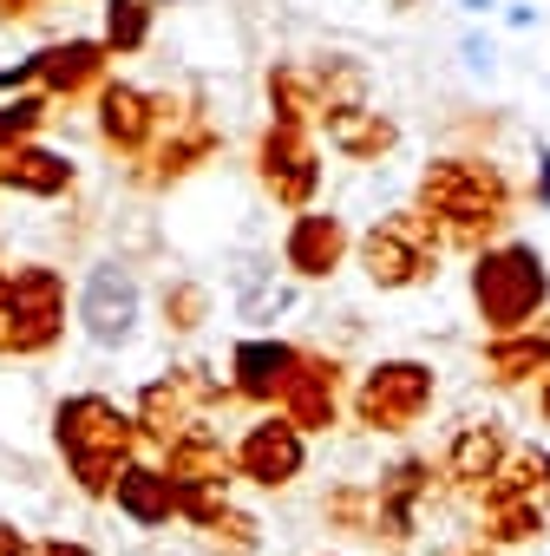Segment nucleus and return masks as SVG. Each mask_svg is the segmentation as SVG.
<instances>
[{
  "label": "nucleus",
  "instance_id": "f257e3e1",
  "mask_svg": "<svg viewBox=\"0 0 550 556\" xmlns=\"http://www.w3.org/2000/svg\"><path fill=\"white\" fill-rule=\"evenodd\" d=\"M413 210L433 223V236H439L446 249H472V255H478V249H491V236L511 223L517 184L504 177V164L452 151V157H433V164L420 170Z\"/></svg>",
  "mask_w": 550,
  "mask_h": 556
},
{
  "label": "nucleus",
  "instance_id": "f03ea898",
  "mask_svg": "<svg viewBox=\"0 0 550 556\" xmlns=\"http://www.w3.org/2000/svg\"><path fill=\"white\" fill-rule=\"evenodd\" d=\"M53 445H60L66 478L79 484V497H112L118 471H125V465L138 458V445H145V432H138V419H132L118 400H105V393H73V400L53 406Z\"/></svg>",
  "mask_w": 550,
  "mask_h": 556
},
{
  "label": "nucleus",
  "instance_id": "7ed1b4c3",
  "mask_svg": "<svg viewBox=\"0 0 550 556\" xmlns=\"http://www.w3.org/2000/svg\"><path fill=\"white\" fill-rule=\"evenodd\" d=\"M472 308L485 321V334H517L537 328V315L550 308V262L530 242H491L472 255Z\"/></svg>",
  "mask_w": 550,
  "mask_h": 556
},
{
  "label": "nucleus",
  "instance_id": "20e7f679",
  "mask_svg": "<svg viewBox=\"0 0 550 556\" xmlns=\"http://www.w3.org/2000/svg\"><path fill=\"white\" fill-rule=\"evenodd\" d=\"M478 523H485V549L543 536L550 523V452L543 445H511L504 471L478 491Z\"/></svg>",
  "mask_w": 550,
  "mask_h": 556
},
{
  "label": "nucleus",
  "instance_id": "39448f33",
  "mask_svg": "<svg viewBox=\"0 0 550 556\" xmlns=\"http://www.w3.org/2000/svg\"><path fill=\"white\" fill-rule=\"evenodd\" d=\"M433 400H439V374H433L426 361H374V367L354 380L348 413H354V426H367V432H413V426L433 413Z\"/></svg>",
  "mask_w": 550,
  "mask_h": 556
},
{
  "label": "nucleus",
  "instance_id": "423d86ee",
  "mask_svg": "<svg viewBox=\"0 0 550 556\" xmlns=\"http://www.w3.org/2000/svg\"><path fill=\"white\" fill-rule=\"evenodd\" d=\"M439 249L446 242L433 236V223L420 210H393L367 236H354V255L374 289H420L426 275H439Z\"/></svg>",
  "mask_w": 550,
  "mask_h": 556
},
{
  "label": "nucleus",
  "instance_id": "0eeeda50",
  "mask_svg": "<svg viewBox=\"0 0 550 556\" xmlns=\"http://www.w3.org/2000/svg\"><path fill=\"white\" fill-rule=\"evenodd\" d=\"M66 334V275L47 262L8 268V354L40 361Z\"/></svg>",
  "mask_w": 550,
  "mask_h": 556
},
{
  "label": "nucleus",
  "instance_id": "6e6552de",
  "mask_svg": "<svg viewBox=\"0 0 550 556\" xmlns=\"http://www.w3.org/2000/svg\"><path fill=\"white\" fill-rule=\"evenodd\" d=\"M184 125V112H177V99H164V92H145V86H132V79H105L99 86V138L118 151V157H145L164 131H177Z\"/></svg>",
  "mask_w": 550,
  "mask_h": 556
},
{
  "label": "nucleus",
  "instance_id": "1a4fd4ad",
  "mask_svg": "<svg viewBox=\"0 0 550 556\" xmlns=\"http://www.w3.org/2000/svg\"><path fill=\"white\" fill-rule=\"evenodd\" d=\"M255 177L262 190L283 203V210H315V190H322V151L309 131H289V125H268L262 144H255Z\"/></svg>",
  "mask_w": 550,
  "mask_h": 556
},
{
  "label": "nucleus",
  "instance_id": "9d476101",
  "mask_svg": "<svg viewBox=\"0 0 550 556\" xmlns=\"http://www.w3.org/2000/svg\"><path fill=\"white\" fill-rule=\"evenodd\" d=\"M138 315H145V289H138V275L125 262H99L79 282V328H86V341L125 348L138 334Z\"/></svg>",
  "mask_w": 550,
  "mask_h": 556
},
{
  "label": "nucleus",
  "instance_id": "9b49d317",
  "mask_svg": "<svg viewBox=\"0 0 550 556\" xmlns=\"http://www.w3.org/2000/svg\"><path fill=\"white\" fill-rule=\"evenodd\" d=\"M229 452H236V478H249L255 491H289L302 478V465H309V439L283 413H262Z\"/></svg>",
  "mask_w": 550,
  "mask_h": 556
},
{
  "label": "nucleus",
  "instance_id": "f8f14e48",
  "mask_svg": "<svg viewBox=\"0 0 550 556\" xmlns=\"http://www.w3.org/2000/svg\"><path fill=\"white\" fill-rule=\"evenodd\" d=\"M275 413H283L302 439L341 426V413H348V367H341L335 354H309V348H302V367H296V380L283 387Z\"/></svg>",
  "mask_w": 550,
  "mask_h": 556
},
{
  "label": "nucleus",
  "instance_id": "ddd939ff",
  "mask_svg": "<svg viewBox=\"0 0 550 556\" xmlns=\"http://www.w3.org/2000/svg\"><path fill=\"white\" fill-rule=\"evenodd\" d=\"M367 491H374V523H367V536L387 543V549H407L413 530H420V504L433 497V458H400V465L380 471V484H367Z\"/></svg>",
  "mask_w": 550,
  "mask_h": 556
},
{
  "label": "nucleus",
  "instance_id": "4468645a",
  "mask_svg": "<svg viewBox=\"0 0 550 556\" xmlns=\"http://www.w3.org/2000/svg\"><path fill=\"white\" fill-rule=\"evenodd\" d=\"M348 255H354V229L335 210H302L283 229V268L296 275V282H328Z\"/></svg>",
  "mask_w": 550,
  "mask_h": 556
},
{
  "label": "nucleus",
  "instance_id": "2eb2a0df",
  "mask_svg": "<svg viewBox=\"0 0 550 556\" xmlns=\"http://www.w3.org/2000/svg\"><path fill=\"white\" fill-rule=\"evenodd\" d=\"M296 367H302V348L296 341H283V334H249L229 354V393L249 400V406H275V400H283V387L296 380Z\"/></svg>",
  "mask_w": 550,
  "mask_h": 556
},
{
  "label": "nucleus",
  "instance_id": "dca6fc26",
  "mask_svg": "<svg viewBox=\"0 0 550 556\" xmlns=\"http://www.w3.org/2000/svg\"><path fill=\"white\" fill-rule=\"evenodd\" d=\"M504 458H511V432H504L498 419H465V426L446 439V452H439V478H446L452 491H485V484L504 471Z\"/></svg>",
  "mask_w": 550,
  "mask_h": 556
},
{
  "label": "nucleus",
  "instance_id": "f3484780",
  "mask_svg": "<svg viewBox=\"0 0 550 556\" xmlns=\"http://www.w3.org/2000/svg\"><path fill=\"white\" fill-rule=\"evenodd\" d=\"M105 66H112V53L99 40H53V47L34 53V79L47 86V99H79V92L99 99Z\"/></svg>",
  "mask_w": 550,
  "mask_h": 556
},
{
  "label": "nucleus",
  "instance_id": "a211bd4d",
  "mask_svg": "<svg viewBox=\"0 0 550 556\" xmlns=\"http://www.w3.org/2000/svg\"><path fill=\"white\" fill-rule=\"evenodd\" d=\"M158 465H164L171 484H236V452L223 445V432H216L210 419L190 426L184 439H171Z\"/></svg>",
  "mask_w": 550,
  "mask_h": 556
},
{
  "label": "nucleus",
  "instance_id": "6ab92c4d",
  "mask_svg": "<svg viewBox=\"0 0 550 556\" xmlns=\"http://www.w3.org/2000/svg\"><path fill=\"white\" fill-rule=\"evenodd\" d=\"M112 504H118V517L138 523V530H164V523L177 517V491H171V478H164L158 458H132V465L118 471V484H112Z\"/></svg>",
  "mask_w": 550,
  "mask_h": 556
},
{
  "label": "nucleus",
  "instance_id": "aec40b11",
  "mask_svg": "<svg viewBox=\"0 0 550 556\" xmlns=\"http://www.w3.org/2000/svg\"><path fill=\"white\" fill-rule=\"evenodd\" d=\"M322 138H328V151H341L354 164H380L400 144V125L387 112H374V105H354V112H328L322 118Z\"/></svg>",
  "mask_w": 550,
  "mask_h": 556
},
{
  "label": "nucleus",
  "instance_id": "412c9836",
  "mask_svg": "<svg viewBox=\"0 0 550 556\" xmlns=\"http://www.w3.org/2000/svg\"><path fill=\"white\" fill-rule=\"evenodd\" d=\"M485 374L491 387H530L550 374V328H517V334H485Z\"/></svg>",
  "mask_w": 550,
  "mask_h": 556
},
{
  "label": "nucleus",
  "instance_id": "4be33fe9",
  "mask_svg": "<svg viewBox=\"0 0 550 556\" xmlns=\"http://www.w3.org/2000/svg\"><path fill=\"white\" fill-rule=\"evenodd\" d=\"M0 190H14V197H66L73 190V157L47 151V144L0 151Z\"/></svg>",
  "mask_w": 550,
  "mask_h": 556
},
{
  "label": "nucleus",
  "instance_id": "5701e85b",
  "mask_svg": "<svg viewBox=\"0 0 550 556\" xmlns=\"http://www.w3.org/2000/svg\"><path fill=\"white\" fill-rule=\"evenodd\" d=\"M210 157H216V131H210L203 118H184V125L158 144V157H151L158 170H151V177H138V184H151V190H158V184H177V177H190V170H197V164H210Z\"/></svg>",
  "mask_w": 550,
  "mask_h": 556
},
{
  "label": "nucleus",
  "instance_id": "b1692460",
  "mask_svg": "<svg viewBox=\"0 0 550 556\" xmlns=\"http://www.w3.org/2000/svg\"><path fill=\"white\" fill-rule=\"evenodd\" d=\"M309 79H315V105H322V118H328V112H354V105H367V66L348 60V53H328L322 66H309ZM322 118H315V125H322Z\"/></svg>",
  "mask_w": 550,
  "mask_h": 556
},
{
  "label": "nucleus",
  "instance_id": "393cba45",
  "mask_svg": "<svg viewBox=\"0 0 550 556\" xmlns=\"http://www.w3.org/2000/svg\"><path fill=\"white\" fill-rule=\"evenodd\" d=\"M289 302H296V289L275 282L268 262H236V315L242 321H275V315H289Z\"/></svg>",
  "mask_w": 550,
  "mask_h": 556
},
{
  "label": "nucleus",
  "instance_id": "a878e982",
  "mask_svg": "<svg viewBox=\"0 0 550 556\" xmlns=\"http://www.w3.org/2000/svg\"><path fill=\"white\" fill-rule=\"evenodd\" d=\"M268 112H275L268 125H289V131H309V125L322 118L309 66H275V73H268Z\"/></svg>",
  "mask_w": 550,
  "mask_h": 556
},
{
  "label": "nucleus",
  "instance_id": "bb28decb",
  "mask_svg": "<svg viewBox=\"0 0 550 556\" xmlns=\"http://www.w3.org/2000/svg\"><path fill=\"white\" fill-rule=\"evenodd\" d=\"M105 53H145L151 47V8L145 0H105V34H99Z\"/></svg>",
  "mask_w": 550,
  "mask_h": 556
},
{
  "label": "nucleus",
  "instance_id": "cd10ccee",
  "mask_svg": "<svg viewBox=\"0 0 550 556\" xmlns=\"http://www.w3.org/2000/svg\"><path fill=\"white\" fill-rule=\"evenodd\" d=\"M197 543H203V556H255V549H262V523H255L249 510H236V504H229L216 523H203V530H197Z\"/></svg>",
  "mask_w": 550,
  "mask_h": 556
},
{
  "label": "nucleus",
  "instance_id": "c85d7f7f",
  "mask_svg": "<svg viewBox=\"0 0 550 556\" xmlns=\"http://www.w3.org/2000/svg\"><path fill=\"white\" fill-rule=\"evenodd\" d=\"M210 289L203 282H190V275H177V282H164V328L171 334H197L203 321H210Z\"/></svg>",
  "mask_w": 550,
  "mask_h": 556
},
{
  "label": "nucleus",
  "instance_id": "c756f323",
  "mask_svg": "<svg viewBox=\"0 0 550 556\" xmlns=\"http://www.w3.org/2000/svg\"><path fill=\"white\" fill-rule=\"evenodd\" d=\"M40 125H47V92H21V99H8V105H0V151L34 144Z\"/></svg>",
  "mask_w": 550,
  "mask_h": 556
},
{
  "label": "nucleus",
  "instance_id": "7c9ffc66",
  "mask_svg": "<svg viewBox=\"0 0 550 556\" xmlns=\"http://www.w3.org/2000/svg\"><path fill=\"white\" fill-rule=\"evenodd\" d=\"M322 510H328L335 523H348V530H367V523H374V491H367V484H348V491H335Z\"/></svg>",
  "mask_w": 550,
  "mask_h": 556
},
{
  "label": "nucleus",
  "instance_id": "2f4dec72",
  "mask_svg": "<svg viewBox=\"0 0 550 556\" xmlns=\"http://www.w3.org/2000/svg\"><path fill=\"white\" fill-rule=\"evenodd\" d=\"M34 549H40V543H34L21 523H8V517H0V556H34Z\"/></svg>",
  "mask_w": 550,
  "mask_h": 556
},
{
  "label": "nucleus",
  "instance_id": "473e14b6",
  "mask_svg": "<svg viewBox=\"0 0 550 556\" xmlns=\"http://www.w3.org/2000/svg\"><path fill=\"white\" fill-rule=\"evenodd\" d=\"M491 60H498V53H491V40L465 34V66H472V73H491Z\"/></svg>",
  "mask_w": 550,
  "mask_h": 556
},
{
  "label": "nucleus",
  "instance_id": "72a5a7b5",
  "mask_svg": "<svg viewBox=\"0 0 550 556\" xmlns=\"http://www.w3.org/2000/svg\"><path fill=\"white\" fill-rule=\"evenodd\" d=\"M537 203L550 210V144H537Z\"/></svg>",
  "mask_w": 550,
  "mask_h": 556
},
{
  "label": "nucleus",
  "instance_id": "f704fd0d",
  "mask_svg": "<svg viewBox=\"0 0 550 556\" xmlns=\"http://www.w3.org/2000/svg\"><path fill=\"white\" fill-rule=\"evenodd\" d=\"M34 556H92V549H86V543H73V536H53V543H40Z\"/></svg>",
  "mask_w": 550,
  "mask_h": 556
},
{
  "label": "nucleus",
  "instance_id": "c9c22d12",
  "mask_svg": "<svg viewBox=\"0 0 550 556\" xmlns=\"http://www.w3.org/2000/svg\"><path fill=\"white\" fill-rule=\"evenodd\" d=\"M27 14H40V0H0V21H27Z\"/></svg>",
  "mask_w": 550,
  "mask_h": 556
},
{
  "label": "nucleus",
  "instance_id": "e433bc0d",
  "mask_svg": "<svg viewBox=\"0 0 550 556\" xmlns=\"http://www.w3.org/2000/svg\"><path fill=\"white\" fill-rule=\"evenodd\" d=\"M0 354H8V268H0Z\"/></svg>",
  "mask_w": 550,
  "mask_h": 556
},
{
  "label": "nucleus",
  "instance_id": "4c0bfd02",
  "mask_svg": "<svg viewBox=\"0 0 550 556\" xmlns=\"http://www.w3.org/2000/svg\"><path fill=\"white\" fill-rule=\"evenodd\" d=\"M537 413H543V419H550V374H543V380H537Z\"/></svg>",
  "mask_w": 550,
  "mask_h": 556
},
{
  "label": "nucleus",
  "instance_id": "58836bf2",
  "mask_svg": "<svg viewBox=\"0 0 550 556\" xmlns=\"http://www.w3.org/2000/svg\"><path fill=\"white\" fill-rule=\"evenodd\" d=\"M387 8H393V14H413V8H426V0H387Z\"/></svg>",
  "mask_w": 550,
  "mask_h": 556
},
{
  "label": "nucleus",
  "instance_id": "ea45409f",
  "mask_svg": "<svg viewBox=\"0 0 550 556\" xmlns=\"http://www.w3.org/2000/svg\"><path fill=\"white\" fill-rule=\"evenodd\" d=\"M498 8V0H465V14H491Z\"/></svg>",
  "mask_w": 550,
  "mask_h": 556
},
{
  "label": "nucleus",
  "instance_id": "a19ab883",
  "mask_svg": "<svg viewBox=\"0 0 550 556\" xmlns=\"http://www.w3.org/2000/svg\"><path fill=\"white\" fill-rule=\"evenodd\" d=\"M459 556H498V549H485V543H472V549H459Z\"/></svg>",
  "mask_w": 550,
  "mask_h": 556
},
{
  "label": "nucleus",
  "instance_id": "79ce46f5",
  "mask_svg": "<svg viewBox=\"0 0 550 556\" xmlns=\"http://www.w3.org/2000/svg\"><path fill=\"white\" fill-rule=\"evenodd\" d=\"M145 8H151V0H145ZM158 8H171V0H158Z\"/></svg>",
  "mask_w": 550,
  "mask_h": 556
}]
</instances>
